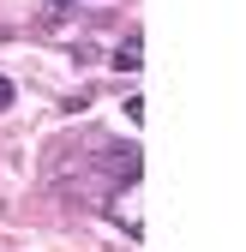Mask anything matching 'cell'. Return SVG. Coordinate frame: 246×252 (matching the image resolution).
I'll list each match as a JSON object with an SVG mask.
<instances>
[{"label":"cell","mask_w":246,"mask_h":252,"mask_svg":"<svg viewBox=\"0 0 246 252\" xmlns=\"http://www.w3.org/2000/svg\"><path fill=\"white\" fill-rule=\"evenodd\" d=\"M138 60H144V42H138V36H126V42H120V54H114V66H120V72H132Z\"/></svg>","instance_id":"cell-1"},{"label":"cell","mask_w":246,"mask_h":252,"mask_svg":"<svg viewBox=\"0 0 246 252\" xmlns=\"http://www.w3.org/2000/svg\"><path fill=\"white\" fill-rule=\"evenodd\" d=\"M0 108H12V78H0Z\"/></svg>","instance_id":"cell-2"}]
</instances>
